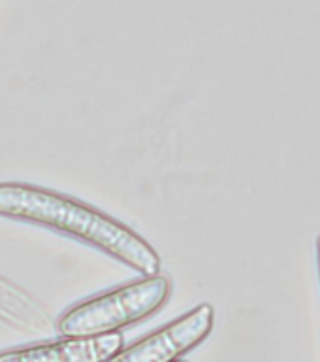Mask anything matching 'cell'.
<instances>
[{"instance_id":"4","label":"cell","mask_w":320,"mask_h":362,"mask_svg":"<svg viewBox=\"0 0 320 362\" xmlns=\"http://www.w3.org/2000/svg\"><path fill=\"white\" fill-rule=\"evenodd\" d=\"M124 345L121 332L93 338H64L2 351L0 362H106Z\"/></svg>"},{"instance_id":"3","label":"cell","mask_w":320,"mask_h":362,"mask_svg":"<svg viewBox=\"0 0 320 362\" xmlns=\"http://www.w3.org/2000/svg\"><path fill=\"white\" fill-rule=\"evenodd\" d=\"M213 327V305L200 304L130 347H121L106 362H175L206 341Z\"/></svg>"},{"instance_id":"5","label":"cell","mask_w":320,"mask_h":362,"mask_svg":"<svg viewBox=\"0 0 320 362\" xmlns=\"http://www.w3.org/2000/svg\"><path fill=\"white\" fill-rule=\"evenodd\" d=\"M0 319L23 328L49 327V313L25 291L0 276Z\"/></svg>"},{"instance_id":"2","label":"cell","mask_w":320,"mask_h":362,"mask_svg":"<svg viewBox=\"0 0 320 362\" xmlns=\"http://www.w3.org/2000/svg\"><path fill=\"white\" fill-rule=\"evenodd\" d=\"M170 294L172 281L168 276H143L68 308L57 319V330L64 338H93L119 332L157 313L168 302Z\"/></svg>"},{"instance_id":"1","label":"cell","mask_w":320,"mask_h":362,"mask_svg":"<svg viewBox=\"0 0 320 362\" xmlns=\"http://www.w3.org/2000/svg\"><path fill=\"white\" fill-rule=\"evenodd\" d=\"M0 217L49 228L123 262L141 276L160 272V255L146 238L106 211L45 187L2 181Z\"/></svg>"},{"instance_id":"7","label":"cell","mask_w":320,"mask_h":362,"mask_svg":"<svg viewBox=\"0 0 320 362\" xmlns=\"http://www.w3.org/2000/svg\"><path fill=\"white\" fill-rule=\"evenodd\" d=\"M175 362H186V361H183V358H179V361H175Z\"/></svg>"},{"instance_id":"6","label":"cell","mask_w":320,"mask_h":362,"mask_svg":"<svg viewBox=\"0 0 320 362\" xmlns=\"http://www.w3.org/2000/svg\"><path fill=\"white\" fill-rule=\"evenodd\" d=\"M316 262H319V274H320V234L319 238H316Z\"/></svg>"}]
</instances>
